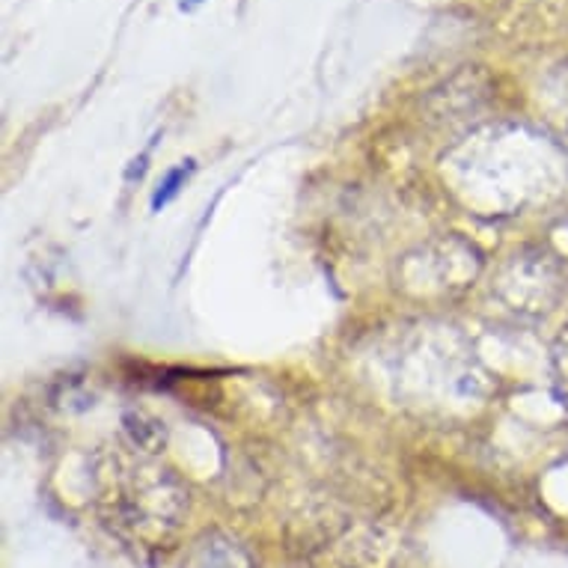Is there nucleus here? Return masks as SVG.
Returning <instances> with one entry per match:
<instances>
[{"label":"nucleus","mask_w":568,"mask_h":568,"mask_svg":"<svg viewBox=\"0 0 568 568\" xmlns=\"http://www.w3.org/2000/svg\"><path fill=\"white\" fill-rule=\"evenodd\" d=\"M96 503L111 530L144 547L176 539L188 515V489L158 453L134 444L104 446L92 461Z\"/></svg>","instance_id":"obj_1"},{"label":"nucleus","mask_w":568,"mask_h":568,"mask_svg":"<svg viewBox=\"0 0 568 568\" xmlns=\"http://www.w3.org/2000/svg\"><path fill=\"white\" fill-rule=\"evenodd\" d=\"M197 3H202V0H182V10H194Z\"/></svg>","instance_id":"obj_7"},{"label":"nucleus","mask_w":568,"mask_h":568,"mask_svg":"<svg viewBox=\"0 0 568 568\" xmlns=\"http://www.w3.org/2000/svg\"><path fill=\"white\" fill-rule=\"evenodd\" d=\"M563 84L557 89V104H554V125H557L559 144L568 149V66H563Z\"/></svg>","instance_id":"obj_5"},{"label":"nucleus","mask_w":568,"mask_h":568,"mask_svg":"<svg viewBox=\"0 0 568 568\" xmlns=\"http://www.w3.org/2000/svg\"><path fill=\"white\" fill-rule=\"evenodd\" d=\"M190 170V168H188ZM188 170L185 168H178V170H173V173H170L168 176V182H164V188L158 190L156 194V200H152V206H164V202L170 200V197H173V194H176L178 190V182H185V176H188Z\"/></svg>","instance_id":"obj_6"},{"label":"nucleus","mask_w":568,"mask_h":568,"mask_svg":"<svg viewBox=\"0 0 568 568\" xmlns=\"http://www.w3.org/2000/svg\"><path fill=\"white\" fill-rule=\"evenodd\" d=\"M402 286H420V295H456L468 289L470 280L480 274V250L468 242L446 238L417 250V257H405Z\"/></svg>","instance_id":"obj_3"},{"label":"nucleus","mask_w":568,"mask_h":568,"mask_svg":"<svg viewBox=\"0 0 568 568\" xmlns=\"http://www.w3.org/2000/svg\"><path fill=\"white\" fill-rule=\"evenodd\" d=\"M551 372H554V391L568 408V324L557 334L551 346Z\"/></svg>","instance_id":"obj_4"},{"label":"nucleus","mask_w":568,"mask_h":568,"mask_svg":"<svg viewBox=\"0 0 568 568\" xmlns=\"http://www.w3.org/2000/svg\"><path fill=\"white\" fill-rule=\"evenodd\" d=\"M497 298L521 316H545L566 295V271L542 250L515 254L497 277Z\"/></svg>","instance_id":"obj_2"}]
</instances>
